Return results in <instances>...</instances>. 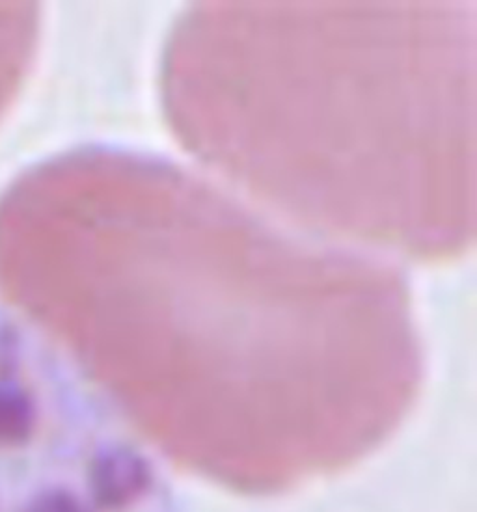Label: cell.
<instances>
[{"label": "cell", "mask_w": 477, "mask_h": 512, "mask_svg": "<svg viewBox=\"0 0 477 512\" xmlns=\"http://www.w3.org/2000/svg\"><path fill=\"white\" fill-rule=\"evenodd\" d=\"M12 10H8L0 19V105L15 84V62H17V38H15V21H8Z\"/></svg>", "instance_id": "6da1fadb"}]
</instances>
